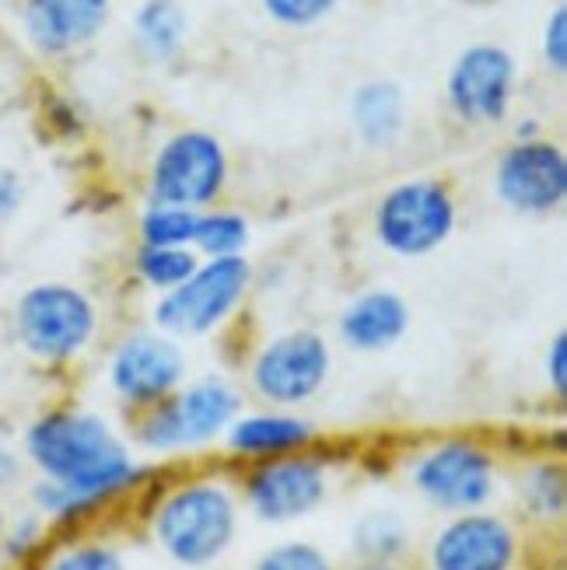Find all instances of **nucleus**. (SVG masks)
I'll list each match as a JSON object with an SVG mask.
<instances>
[{
    "label": "nucleus",
    "mask_w": 567,
    "mask_h": 570,
    "mask_svg": "<svg viewBox=\"0 0 567 570\" xmlns=\"http://www.w3.org/2000/svg\"><path fill=\"white\" fill-rule=\"evenodd\" d=\"M21 459L36 469L39 480L70 493L78 525L91 522L147 480V469L137 465L109 420L74 406L39 413L21 434Z\"/></svg>",
    "instance_id": "1"
},
{
    "label": "nucleus",
    "mask_w": 567,
    "mask_h": 570,
    "mask_svg": "<svg viewBox=\"0 0 567 570\" xmlns=\"http://www.w3.org/2000/svg\"><path fill=\"white\" fill-rule=\"evenodd\" d=\"M238 490L221 476H189L172 483L147 511L151 542L186 570H204L225 557L238 535Z\"/></svg>",
    "instance_id": "2"
},
{
    "label": "nucleus",
    "mask_w": 567,
    "mask_h": 570,
    "mask_svg": "<svg viewBox=\"0 0 567 570\" xmlns=\"http://www.w3.org/2000/svg\"><path fill=\"white\" fill-rule=\"evenodd\" d=\"M11 333L32 361L60 367L78 361L95 343L98 308L88 291L63 281H42L18 294Z\"/></svg>",
    "instance_id": "3"
},
{
    "label": "nucleus",
    "mask_w": 567,
    "mask_h": 570,
    "mask_svg": "<svg viewBox=\"0 0 567 570\" xmlns=\"http://www.w3.org/2000/svg\"><path fill=\"white\" fill-rule=\"evenodd\" d=\"M238 413L242 392L225 379L207 375L193 385H183L176 395H168L155 406L137 410L130 420V434L147 452H189L225 438Z\"/></svg>",
    "instance_id": "4"
},
{
    "label": "nucleus",
    "mask_w": 567,
    "mask_h": 570,
    "mask_svg": "<svg viewBox=\"0 0 567 570\" xmlns=\"http://www.w3.org/2000/svg\"><path fill=\"white\" fill-rule=\"evenodd\" d=\"M407 480L424 504L452 518L490 508L501 487V462L477 438H446L407 465Z\"/></svg>",
    "instance_id": "5"
},
{
    "label": "nucleus",
    "mask_w": 567,
    "mask_h": 570,
    "mask_svg": "<svg viewBox=\"0 0 567 570\" xmlns=\"http://www.w3.org/2000/svg\"><path fill=\"white\" fill-rule=\"evenodd\" d=\"M459 220L456 196L438 179H410L392 186L375 204V238L385 253L417 259L441 249Z\"/></svg>",
    "instance_id": "6"
},
{
    "label": "nucleus",
    "mask_w": 567,
    "mask_h": 570,
    "mask_svg": "<svg viewBox=\"0 0 567 570\" xmlns=\"http://www.w3.org/2000/svg\"><path fill=\"white\" fill-rule=\"evenodd\" d=\"M253 284V266L245 256L207 259L193 269V277L158 297L151 312L158 333L165 336H207L238 312Z\"/></svg>",
    "instance_id": "7"
},
{
    "label": "nucleus",
    "mask_w": 567,
    "mask_h": 570,
    "mask_svg": "<svg viewBox=\"0 0 567 570\" xmlns=\"http://www.w3.org/2000/svg\"><path fill=\"white\" fill-rule=\"evenodd\" d=\"M238 501L266 525H287L309 518L326 504L333 490L330 462L315 452H294L284 459L250 462L245 476L235 483Z\"/></svg>",
    "instance_id": "8"
},
{
    "label": "nucleus",
    "mask_w": 567,
    "mask_h": 570,
    "mask_svg": "<svg viewBox=\"0 0 567 570\" xmlns=\"http://www.w3.org/2000/svg\"><path fill=\"white\" fill-rule=\"evenodd\" d=\"M333 371V351L315 330H287L266 340L250 364V389L270 410L312 403Z\"/></svg>",
    "instance_id": "9"
},
{
    "label": "nucleus",
    "mask_w": 567,
    "mask_h": 570,
    "mask_svg": "<svg viewBox=\"0 0 567 570\" xmlns=\"http://www.w3.org/2000/svg\"><path fill=\"white\" fill-rule=\"evenodd\" d=\"M228 183L225 144L207 130L172 134L151 165V204L201 210L211 207Z\"/></svg>",
    "instance_id": "10"
},
{
    "label": "nucleus",
    "mask_w": 567,
    "mask_h": 570,
    "mask_svg": "<svg viewBox=\"0 0 567 570\" xmlns=\"http://www.w3.org/2000/svg\"><path fill=\"white\" fill-rule=\"evenodd\" d=\"M526 539L511 518L498 511L452 514L428 539L424 570H522Z\"/></svg>",
    "instance_id": "11"
},
{
    "label": "nucleus",
    "mask_w": 567,
    "mask_h": 570,
    "mask_svg": "<svg viewBox=\"0 0 567 570\" xmlns=\"http://www.w3.org/2000/svg\"><path fill=\"white\" fill-rule=\"evenodd\" d=\"M186 361L179 343L165 333H130L109 357V389L130 413L155 406L183 389Z\"/></svg>",
    "instance_id": "12"
},
{
    "label": "nucleus",
    "mask_w": 567,
    "mask_h": 570,
    "mask_svg": "<svg viewBox=\"0 0 567 570\" xmlns=\"http://www.w3.org/2000/svg\"><path fill=\"white\" fill-rule=\"evenodd\" d=\"M498 200L529 217L560 210L567 200V158L550 140H519L498 158L495 168Z\"/></svg>",
    "instance_id": "13"
},
{
    "label": "nucleus",
    "mask_w": 567,
    "mask_h": 570,
    "mask_svg": "<svg viewBox=\"0 0 567 570\" xmlns=\"http://www.w3.org/2000/svg\"><path fill=\"white\" fill-rule=\"evenodd\" d=\"M511 88H515V60L508 49L495 42L466 46L456 57L446 98L449 109L462 122H501L511 109Z\"/></svg>",
    "instance_id": "14"
},
{
    "label": "nucleus",
    "mask_w": 567,
    "mask_h": 570,
    "mask_svg": "<svg viewBox=\"0 0 567 570\" xmlns=\"http://www.w3.org/2000/svg\"><path fill=\"white\" fill-rule=\"evenodd\" d=\"M113 0H21V29L36 53L70 57L102 36Z\"/></svg>",
    "instance_id": "15"
},
{
    "label": "nucleus",
    "mask_w": 567,
    "mask_h": 570,
    "mask_svg": "<svg viewBox=\"0 0 567 570\" xmlns=\"http://www.w3.org/2000/svg\"><path fill=\"white\" fill-rule=\"evenodd\" d=\"M315 441V428L305 416L287 410H260L238 413L235 424L225 434L228 452L242 462H266L284 459L294 452H309Z\"/></svg>",
    "instance_id": "16"
},
{
    "label": "nucleus",
    "mask_w": 567,
    "mask_h": 570,
    "mask_svg": "<svg viewBox=\"0 0 567 570\" xmlns=\"http://www.w3.org/2000/svg\"><path fill=\"white\" fill-rule=\"evenodd\" d=\"M340 340L358 354H382L397 346L410 330V308L407 302L389 287H375L358 294L348 308L340 312Z\"/></svg>",
    "instance_id": "17"
},
{
    "label": "nucleus",
    "mask_w": 567,
    "mask_h": 570,
    "mask_svg": "<svg viewBox=\"0 0 567 570\" xmlns=\"http://www.w3.org/2000/svg\"><path fill=\"white\" fill-rule=\"evenodd\" d=\"M351 122L368 147L397 144L407 122V98L397 81H364L351 95Z\"/></svg>",
    "instance_id": "18"
},
{
    "label": "nucleus",
    "mask_w": 567,
    "mask_h": 570,
    "mask_svg": "<svg viewBox=\"0 0 567 570\" xmlns=\"http://www.w3.org/2000/svg\"><path fill=\"white\" fill-rule=\"evenodd\" d=\"M134 36L151 60H172L189 36L186 11L176 0H144L134 14Z\"/></svg>",
    "instance_id": "19"
},
{
    "label": "nucleus",
    "mask_w": 567,
    "mask_h": 570,
    "mask_svg": "<svg viewBox=\"0 0 567 570\" xmlns=\"http://www.w3.org/2000/svg\"><path fill=\"white\" fill-rule=\"evenodd\" d=\"M567 504V483L560 462H536L519 476V508L536 525H557Z\"/></svg>",
    "instance_id": "20"
},
{
    "label": "nucleus",
    "mask_w": 567,
    "mask_h": 570,
    "mask_svg": "<svg viewBox=\"0 0 567 570\" xmlns=\"http://www.w3.org/2000/svg\"><path fill=\"white\" fill-rule=\"evenodd\" d=\"M29 570H127L119 547L102 535H70L57 547H46Z\"/></svg>",
    "instance_id": "21"
},
{
    "label": "nucleus",
    "mask_w": 567,
    "mask_h": 570,
    "mask_svg": "<svg viewBox=\"0 0 567 570\" xmlns=\"http://www.w3.org/2000/svg\"><path fill=\"white\" fill-rule=\"evenodd\" d=\"M250 245V220L235 210H207L196 217L193 253L207 259H235Z\"/></svg>",
    "instance_id": "22"
},
{
    "label": "nucleus",
    "mask_w": 567,
    "mask_h": 570,
    "mask_svg": "<svg viewBox=\"0 0 567 570\" xmlns=\"http://www.w3.org/2000/svg\"><path fill=\"white\" fill-rule=\"evenodd\" d=\"M201 210L151 204L140 214V242L147 249H193V232Z\"/></svg>",
    "instance_id": "23"
},
{
    "label": "nucleus",
    "mask_w": 567,
    "mask_h": 570,
    "mask_svg": "<svg viewBox=\"0 0 567 570\" xmlns=\"http://www.w3.org/2000/svg\"><path fill=\"white\" fill-rule=\"evenodd\" d=\"M358 560H403L407 553V525L392 511H372L354 525Z\"/></svg>",
    "instance_id": "24"
},
{
    "label": "nucleus",
    "mask_w": 567,
    "mask_h": 570,
    "mask_svg": "<svg viewBox=\"0 0 567 570\" xmlns=\"http://www.w3.org/2000/svg\"><path fill=\"white\" fill-rule=\"evenodd\" d=\"M134 266L140 284H147L158 294H168L193 277V269L201 266V256L193 249H147V245H140Z\"/></svg>",
    "instance_id": "25"
},
{
    "label": "nucleus",
    "mask_w": 567,
    "mask_h": 570,
    "mask_svg": "<svg viewBox=\"0 0 567 570\" xmlns=\"http://www.w3.org/2000/svg\"><path fill=\"white\" fill-rule=\"evenodd\" d=\"M49 525L36 511L21 514L18 522H8L4 535H0V550H4V560L14 563V567H32L42 550L49 547Z\"/></svg>",
    "instance_id": "26"
},
{
    "label": "nucleus",
    "mask_w": 567,
    "mask_h": 570,
    "mask_svg": "<svg viewBox=\"0 0 567 570\" xmlns=\"http://www.w3.org/2000/svg\"><path fill=\"white\" fill-rule=\"evenodd\" d=\"M253 570H336V563L315 547V542H277L266 553H260V560L253 563Z\"/></svg>",
    "instance_id": "27"
},
{
    "label": "nucleus",
    "mask_w": 567,
    "mask_h": 570,
    "mask_svg": "<svg viewBox=\"0 0 567 570\" xmlns=\"http://www.w3.org/2000/svg\"><path fill=\"white\" fill-rule=\"evenodd\" d=\"M340 0H263V11L284 29H309V24L323 21Z\"/></svg>",
    "instance_id": "28"
},
{
    "label": "nucleus",
    "mask_w": 567,
    "mask_h": 570,
    "mask_svg": "<svg viewBox=\"0 0 567 570\" xmlns=\"http://www.w3.org/2000/svg\"><path fill=\"white\" fill-rule=\"evenodd\" d=\"M544 60L554 73L567 70V8H554L544 29Z\"/></svg>",
    "instance_id": "29"
},
{
    "label": "nucleus",
    "mask_w": 567,
    "mask_h": 570,
    "mask_svg": "<svg viewBox=\"0 0 567 570\" xmlns=\"http://www.w3.org/2000/svg\"><path fill=\"white\" fill-rule=\"evenodd\" d=\"M544 371H547V382L554 389V395H567V330H557L550 346H547V357H544Z\"/></svg>",
    "instance_id": "30"
},
{
    "label": "nucleus",
    "mask_w": 567,
    "mask_h": 570,
    "mask_svg": "<svg viewBox=\"0 0 567 570\" xmlns=\"http://www.w3.org/2000/svg\"><path fill=\"white\" fill-rule=\"evenodd\" d=\"M21 204H25L21 176L11 168H0V225H8V220L21 210Z\"/></svg>",
    "instance_id": "31"
},
{
    "label": "nucleus",
    "mask_w": 567,
    "mask_h": 570,
    "mask_svg": "<svg viewBox=\"0 0 567 570\" xmlns=\"http://www.w3.org/2000/svg\"><path fill=\"white\" fill-rule=\"evenodd\" d=\"M21 469H25V459L21 452L14 449L11 441L0 438V490H8L21 480Z\"/></svg>",
    "instance_id": "32"
},
{
    "label": "nucleus",
    "mask_w": 567,
    "mask_h": 570,
    "mask_svg": "<svg viewBox=\"0 0 567 570\" xmlns=\"http://www.w3.org/2000/svg\"><path fill=\"white\" fill-rule=\"evenodd\" d=\"M348 570H410V567L403 560H358Z\"/></svg>",
    "instance_id": "33"
},
{
    "label": "nucleus",
    "mask_w": 567,
    "mask_h": 570,
    "mask_svg": "<svg viewBox=\"0 0 567 570\" xmlns=\"http://www.w3.org/2000/svg\"><path fill=\"white\" fill-rule=\"evenodd\" d=\"M8 529V511H4V501H0V535H4Z\"/></svg>",
    "instance_id": "34"
}]
</instances>
